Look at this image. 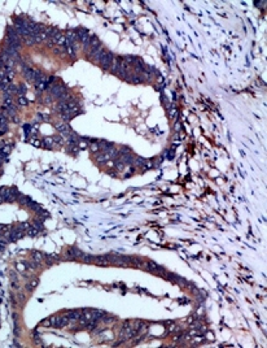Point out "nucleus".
I'll return each mask as SVG.
<instances>
[{
	"mask_svg": "<svg viewBox=\"0 0 267 348\" xmlns=\"http://www.w3.org/2000/svg\"><path fill=\"white\" fill-rule=\"evenodd\" d=\"M114 57H115L114 54H113V52H110V51H107V52L104 54L103 59L100 60V65H101V68L104 69V70H109V69H110Z\"/></svg>",
	"mask_w": 267,
	"mask_h": 348,
	"instance_id": "f257e3e1",
	"label": "nucleus"
},
{
	"mask_svg": "<svg viewBox=\"0 0 267 348\" xmlns=\"http://www.w3.org/2000/svg\"><path fill=\"white\" fill-rule=\"evenodd\" d=\"M107 52V51L104 50V47H99V48H96V50H93V51H88L87 52V56L90 57L92 61H95V62H100V60L103 59V56H104V54Z\"/></svg>",
	"mask_w": 267,
	"mask_h": 348,
	"instance_id": "f03ea898",
	"label": "nucleus"
},
{
	"mask_svg": "<svg viewBox=\"0 0 267 348\" xmlns=\"http://www.w3.org/2000/svg\"><path fill=\"white\" fill-rule=\"evenodd\" d=\"M53 126H55V129L59 130V131L61 133L62 137H65V138H68L71 133L70 130H69V126L66 125V122H64V121H56V122L53 124Z\"/></svg>",
	"mask_w": 267,
	"mask_h": 348,
	"instance_id": "7ed1b4c3",
	"label": "nucleus"
},
{
	"mask_svg": "<svg viewBox=\"0 0 267 348\" xmlns=\"http://www.w3.org/2000/svg\"><path fill=\"white\" fill-rule=\"evenodd\" d=\"M48 92H49V95H51L52 98H57V99H59L60 96L65 92V88H64V86H62V84H53L52 87H49V88H48Z\"/></svg>",
	"mask_w": 267,
	"mask_h": 348,
	"instance_id": "20e7f679",
	"label": "nucleus"
},
{
	"mask_svg": "<svg viewBox=\"0 0 267 348\" xmlns=\"http://www.w3.org/2000/svg\"><path fill=\"white\" fill-rule=\"evenodd\" d=\"M145 268L148 270H150V272H153V273H162L163 272V268L160 266L158 264H156V262H153V261H146Z\"/></svg>",
	"mask_w": 267,
	"mask_h": 348,
	"instance_id": "39448f33",
	"label": "nucleus"
},
{
	"mask_svg": "<svg viewBox=\"0 0 267 348\" xmlns=\"http://www.w3.org/2000/svg\"><path fill=\"white\" fill-rule=\"evenodd\" d=\"M97 144H99V148H100V149H104V152H107V151H109V149L114 148V144H113V143H110V142L99 141V142H97Z\"/></svg>",
	"mask_w": 267,
	"mask_h": 348,
	"instance_id": "423d86ee",
	"label": "nucleus"
},
{
	"mask_svg": "<svg viewBox=\"0 0 267 348\" xmlns=\"http://www.w3.org/2000/svg\"><path fill=\"white\" fill-rule=\"evenodd\" d=\"M99 47H101V43H100V40H99L96 37H91L88 51H93V50H96V48H99ZM88 51H87V52H88Z\"/></svg>",
	"mask_w": 267,
	"mask_h": 348,
	"instance_id": "0eeeda50",
	"label": "nucleus"
},
{
	"mask_svg": "<svg viewBox=\"0 0 267 348\" xmlns=\"http://www.w3.org/2000/svg\"><path fill=\"white\" fill-rule=\"evenodd\" d=\"M82 316V312H79V311H70V312H68L66 313V317L69 318L70 321H77V320H79V317Z\"/></svg>",
	"mask_w": 267,
	"mask_h": 348,
	"instance_id": "6e6552de",
	"label": "nucleus"
},
{
	"mask_svg": "<svg viewBox=\"0 0 267 348\" xmlns=\"http://www.w3.org/2000/svg\"><path fill=\"white\" fill-rule=\"evenodd\" d=\"M127 81L129 82H131V83H141V82L144 81V78L143 77H140L139 74H130L129 76V78H127Z\"/></svg>",
	"mask_w": 267,
	"mask_h": 348,
	"instance_id": "1a4fd4ad",
	"label": "nucleus"
},
{
	"mask_svg": "<svg viewBox=\"0 0 267 348\" xmlns=\"http://www.w3.org/2000/svg\"><path fill=\"white\" fill-rule=\"evenodd\" d=\"M107 315L104 311H101V309H93L92 311V320L97 321V320H101L104 316Z\"/></svg>",
	"mask_w": 267,
	"mask_h": 348,
	"instance_id": "9d476101",
	"label": "nucleus"
},
{
	"mask_svg": "<svg viewBox=\"0 0 267 348\" xmlns=\"http://www.w3.org/2000/svg\"><path fill=\"white\" fill-rule=\"evenodd\" d=\"M31 260L39 264V262H42V261L44 260V255H43L42 252H38V251H35V252H33V255H31Z\"/></svg>",
	"mask_w": 267,
	"mask_h": 348,
	"instance_id": "9b49d317",
	"label": "nucleus"
},
{
	"mask_svg": "<svg viewBox=\"0 0 267 348\" xmlns=\"http://www.w3.org/2000/svg\"><path fill=\"white\" fill-rule=\"evenodd\" d=\"M55 146V142H53V138L52 137H47L43 139V147H45V148H53Z\"/></svg>",
	"mask_w": 267,
	"mask_h": 348,
	"instance_id": "f8f14e48",
	"label": "nucleus"
},
{
	"mask_svg": "<svg viewBox=\"0 0 267 348\" xmlns=\"http://www.w3.org/2000/svg\"><path fill=\"white\" fill-rule=\"evenodd\" d=\"M38 284H39V279H38V278H33V279L30 281V283L26 284V290H27V291H33L34 288H37Z\"/></svg>",
	"mask_w": 267,
	"mask_h": 348,
	"instance_id": "ddd939ff",
	"label": "nucleus"
},
{
	"mask_svg": "<svg viewBox=\"0 0 267 348\" xmlns=\"http://www.w3.org/2000/svg\"><path fill=\"white\" fill-rule=\"evenodd\" d=\"M18 201H20L21 205H26V207H29V205H30V203L33 201V200H31V197H29V196H26V195L21 194L20 197H18Z\"/></svg>",
	"mask_w": 267,
	"mask_h": 348,
	"instance_id": "4468645a",
	"label": "nucleus"
},
{
	"mask_svg": "<svg viewBox=\"0 0 267 348\" xmlns=\"http://www.w3.org/2000/svg\"><path fill=\"white\" fill-rule=\"evenodd\" d=\"M93 261L99 265H107L108 262H109L107 256H96V257H93Z\"/></svg>",
	"mask_w": 267,
	"mask_h": 348,
	"instance_id": "2eb2a0df",
	"label": "nucleus"
},
{
	"mask_svg": "<svg viewBox=\"0 0 267 348\" xmlns=\"http://www.w3.org/2000/svg\"><path fill=\"white\" fill-rule=\"evenodd\" d=\"M69 322H70V320H69L66 316H64V317H60L59 318V322H57L56 327H65V326H68Z\"/></svg>",
	"mask_w": 267,
	"mask_h": 348,
	"instance_id": "dca6fc26",
	"label": "nucleus"
},
{
	"mask_svg": "<svg viewBox=\"0 0 267 348\" xmlns=\"http://www.w3.org/2000/svg\"><path fill=\"white\" fill-rule=\"evenodd\" d=\"M29 208L30 209H33L34 212H37V213H39L40 211H43V208H42V205H39L38 203H34V201H31L30 203V205H29Z\"/></svg>",
	"mask_w": 267,
	"mask_h": 348,
	"instance_id": "f3484780",
	"label": "nucleus"
},
{
	"mask_svg": "<svg viewBox=\"0 0 267 348\" xmlns=\"http://www.w3.org/2000/svg\"><path fill=\"white\" fill-rule=\"evenodd\" d=\"M134 163H135L138 166H141V168L145 169V165H146V163H148V161H146L145 159H143V157H136L135 160H134Z\"/></svg>",
	"mask_w": 267,
	"mask_h": 348,
	"instance_id": "a211bd4d",
	"label": "nucleus"
},
{
	"mask_svg": "<svg viewBox=\"0 0 267 348\" xmlns=\"http://www.w3.org/2000/svg\"><path fill=\"white\" fill-rule=\"evenodd\" d=\"M39 233H40V231L38 230L37 228H34V226H33V225H31L30 228L27 229V235H29V236H37V235H38V234H39Z\"/></svg>",
	"mask_w": 267,
	"mask_h": 348,
	"instance_id": "6ab92c4d",
	"label": "nucleus"
},
{
	"mask_svg": "<svg viewBox=\"0 0 267 348\" xmlns=\"http://www.w3.org/2000/svg\"><path fill=\"white\" fill-rule=\"evenodd\" d=\"M77 146H78L79 149H86L88 147V143L86 139H78V144Z\"/></svg>",
	"mask_w": 267,
	"mask_h": 348,
	"instance_id": "aec40b11",
	"label": "nucleus"
},
{
	"mask_svg": "<svg viewBox=\"0 0 267 348\" xmlns=\"http://www.w3.org/2000/svg\"><path fill=\"white\" fill-rule=\"evenodd\" d=\"M17 94H18V96H23L26 94V87H25L23 83H21V84L17 86Z\"/></svg>",
	"mask_w": 267,
	"mask_h": 348,
	"instance_id": "412c9836",
	"label": "nucleus"
},
{
	"mask_svg": "<svg viewBox=\"0 0 267 348\" xmlns=\"http://www.w3.org/2000/svg\"><path fill=\"white\" fill-rule=\"evenodd\" d=\"M25 43H26V44H27V46H33V44H35V43H37V42H35V37H34V35H31V34H30L29 37H26V38H25Z\"/></svg>",
	"mask_w": 267,
	"mask_h": 348,
	"instance_id": "4be33fe9",
	"label": "nucleus"
},
{
	"mask_svg": "<svg viewBox=\"0 0 267 348\" xmlns=\"http://www.w3.org/2000/svg\"><path fill=\"white\" fill-rule=\"evenodd\" d=\"M16 269H17V272H20V273H25L27 268H26L25 262H17V264H16Z\"/></svg>",
	"mask_w": 267,
	"mask_h": 348,
	"instance_id": "5701e85b",
	"label": "nucleus"
},
{
	"mask_svg": "<svg viewBox=\"0 0 267 348\" xmlns=\"http://www.w3.org/2000/svg\"><path fill=\"white\" fill-rule=\"evenodd\" d=\"M17 104L20 105V107H25V105H27V104H29V101L25 99V96H18Z\"/></svg>",
	"mask_w": 267,
	"mask_h": 348,
	"instance_id": "b1692460",
	"label": "nucleus"
},
{
	"mask_svg": "<svg viewBox=\"0 0 267 348\" xmlns=\"http://www.w3.org/2000/svg\"><path fill=\"white\" fill-rule=\"evenodd\" d=\"M96 326H97V322H96L95 320H91L87 322V325L85 326L86 329H88V330H93V329H96Z\"/></svg>",
	"mask_w": 267,
	"mask_h": 348,
	"instance_id": "393cba45",
	"label": "nucleus"
},
{
	"mask_svg": "<svg viewBox=\"0 0 267 348\" xmlns=\"http://www.w3.org/2000/svg\"><path fill=\"white\" fill-rule=\"evenodd\" d=\"M81 258H82V261H85V262H92V261H93V257H92V256H91V255H87V253H82Z\"/></svg>",
	"mask_w": 267,
	"mask_h": 348,
	"instance_id": "a878e982",
	"label": "nucleus"
},
{
	"mask_svg": "<svg viewBox=\"0 0 267 348\" xmlns=\"http://www.w3.org/2000/svg\"><path fill=\"white\" fill-rule=\"evenodd\" d=\"M101 321L104 323H112V322H114V321H115V318L113 317V316H107V315H105L104 317L101 318Z\"/></svg>",
	"mask_w": 267,
	"mask_h": 348,
	"instance_id": "bb28decb",
	"label": "nucleus"
},
{
	"mask_svg": "<svg viewBox=\"0 0 267 348\" xmlns=\"http://www.w3.org/2000/svg\"><path fill=\"white\" fill-rule=\"evenodd\" d=\"M53 138V142L55 143H57V144H64V138H62V135H55V137H52Z\"/></svg>",
	"mask_w": 267,
	"mask_h": 348,
	"instance_id": "cd10ccee",
	"label": "nucleus"
},
{
	"mask_svg": "<svg viewBox=\"0 0 267 348\" xmlns=\"http://www.w3.org/2000/svg\"><path fill=\"white\" fill-rule=\"evenodd\" d=\"M30 226H31V225L29 224V222H22V224L18 225V228H17V229H18V230H21V231H23V230H27V229L30 228Z\"/></svg>",
	"mask_w": 267,
	"mask_h": 348,
	"instance_id": "c85d7f7f",
	"label": "nucleus"
},
{
	"mask_svg": "<svg viewBox=\"0 0 267 348\" xmlns=\"http://www.w3.org/2000/svg\"><path fill=\"white\" fill-rule=\"evenodd\" d=\"M11 231V228L7 225H0V234H8Z\"/></svg>",
	"mask_w": 267,
	"mask_h": 348,
	"instance_id": "c756f323",
	"label": "nucleus"
},
{
	"mask_svg": "<svg viewBox=\"0 0 267 348\" xmlns=\"http://www.w3.org/2000/svg\"><path fill=\"white\" fill-rule=\"evenodd\" d=\"M30 143L33 144V146H35V147H43V142L38 141V139H35V138H31Z\"/></svg>",
	"mask_w": 267,
	"mask_h": 348,
	"instance_id": "7c9ffc66",
	"label": "nucleus"
},
{
	"mask_svg": "<svg viewBox=\"0 0 267 348\" xmlns=\"http://www.w3.org/2000/svg\"><path fill=\"white\" fill-rule=\"evenodd\" d=\"M33 226H34V228H37L39 231H42V230H43V221H40V220H37V221H35L34 224H33Z\"/></svg>",
	"mask_w": 267,
	"mask_h": 348,
	"instance_id": "2f4dec72",
	"label": "nucleus"
},
{
	"mask_svg": "<svg viewBox=\"0 0 267 348\" xmlns=\"http://www.w3.org/2000/svg\"><path fill=\"white\" fill-rule=\"evenodd\" d=\"M90 149L92 152H95V153L100 151V148H99V144L97 143H93V142H92V143H90Z\"/></svg>",
	"mask_w": 267,
	"mask_h": 348,
	"instance_id": "473e14b6",
	"label": "nucleus"
},
{
	"mask_svg": "<svg viewBox=\"0 0 267 348\" xmlns=\"http://www.w3.org/2000/svg\"><path fill=\"white\" fill-rule=\"evenodd\" d=\"M59 318H60V316H53V317L49 318V321H51V326H56L57 322H59Z\"/></svg>",
	"mask_w": 267,
	"mask_h": 348,
	"instance_id": "72a5a7b5",
	"label": "nucleus"
},
{
	"mask_svg": "<svg viewBox=\"0 0 267 348\" xmlns=\"http://www.w3.org/2000/svg\"><path fill=\"white\" fill-rule=\"evenodd\" d=\"M11 287H12V288H14V290H17V288H18L17 281H12V282H11Z\"/></svg>",
	"mask_w": 267,
	"mask_h": 348,
	"instance_id": "f704fd0d",
	"label": "nucleus"
},
{
	"mask_svg": "<svg viewBox=\"0 0 267 348\" xmlns=\"http://www.w3.org/2000/svg\"><path fill=\"white\" fill-rule=\"evenodd\" d=\"M43 326H45V327H48V326H51V321H49V318H47L45 321H43L42 322Z\"/></svg>",
	"mask_w": 267,
	"mask_h": 348,
	"instance_id": "c9c22d12",
	"label": "nucleus"
},
{
	"mask_svg": "<svg viewBox=\"0 0 267 348\" xmlns=\"http://www.w3.org/2000/svg\"><path fill=\"white\" fill-rule=\"evenodd\" d=\"M12 121H13L14 124H20V120H18V117H16V116H13V117H11Z\"/></svg>",
	"mask_w": 267,
	"mask_h": 348,
	"instance_id": "e433bc0d",
	"label": "nucleus"
},
{
	"mask_svg": "<svg viewBox=\"0 0 267 348\" xmlns=\"http://www.w3.org/2000/svg\"><path fill=\"white\" fill-rule=\"evenodd\" d=\"M202 340H204V338H202V337H200V338H194V343H198V344H200V343H201V342H202Z\"/></svg>",
	"mask_w": 267,
	"mask_h": 348,
	"instance_id": "4c0bfd02",
	"label": "nucleus"
},
{
	"mask_svg": "<svg viewBox=\"0 0 267 348\" xmlns=\"http://www.w3.org/2000/svg\"><path fill=\"white\" fill-rule=\"evenodd\" d=\"M4 201V199H3V195L0 194V203H3Z\"/></svg>",
	"mask_w": 267,
	"mask_h": 348,
	"instance_id": "58836bf2",
	"label": "nucleus"
},
{
	"mask_svg": "<svg viewBox=\"0 0 267 348\" xmlns=\"http://www.w3.org/2000/svg\"><path fill=\"white\" fill-rule=\"evenodd\" d=\"M1 78H3V77H0V88L3 87V84H1Z\"/></svg>",
	"mask_w": 267,
	"mask_h": 348,
	"instance_id": "ea45409f",
	"label": "nucleus"
}]
</instances>
